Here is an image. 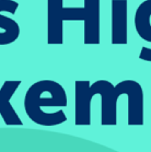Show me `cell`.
I'll return each instance as SVG.
<instances>
[{"label": "cell", "mask_w": 151, "mask_h": 152, "mask_svg": "<svg viewBox=\"0 0 151 152\" xmlns=\"http://www.w3.org/2000/svg\"><path fill=\"white\" fill-rule=\"evenodd\" d=\"M142 88L137 81L124 80L113 86L107 80L90 83L88 80L75 82V124L77 126L91 125V101L95 94L101 95V124L115 126L117 124V100L122 94L133 99L142 94Z\"/></svg>", "instance_id": "6da1fadb"}, {"label": "cell", "mask_w": 151, "mask_h": 152, "mask_svg": "<svg viewBox=\"0 0 151 152\" xmlns=\"http://www.w3.org/2000/svg\"><path fill=\"white\" fill-rule=\"evenodd\" d=\"M67 93L64 86L54 80L44 79L33 83L24 96V110L33 123L51 127L67 121L65 112L59 110L54 113L44 112L43 107L67 106Z\"/></svg>", "instance_id": "7a4b0ae2"}, {"label": "cell", "mask_w": 151, "mask_h": 152, "mask_svg": "<svg viewBox=\"0 0 151 152\" xmlns=\"http://www.w3.org/2000/svg\"><path fill=\"white\" fill-rule=\"evenodd\" d=\"M83 7L64 6V0H47V44L62 45L64 43V22L83 21Z\"/></svg>", "instance_id": "3957f363"}, {"label": "cell", "mask_w": 151, "mask_h": 152, "mask_svg": "<svg viewBox=\"0 0 151 152\" xmlns=\"http://www.w3.org/2000/svg\"><path fill=\"white\" fill-rule=\"evenodd\" d=\"M83 44H100V0H83Z\"/></svg>", "instance_id": "277c9868"}, {"label": "cell", "mask_w": 151, "mask_h": 152, "mask_svg": "<svg viewBox=\"0 0 151 152\" xmlns=\"http://www.w3.org/2000/svg\"><path fill=\"white\" fill-rule=\"evenodd\" d=\"M19 4L14 0H0V46L9 45L17 41L20 36V25L11 18L2 15L1 12H9L14 14L17 12Z\"/></svg>", "instance_id": "5b68a950"}, {"label": "cell", "mask_w": 151, "mask_h": 152, "mask_svg": "<svg viewBox=\"0 0 151 152\" xmlns=\"http://www.w3.org/2000/svg\"><path fill=\"white\" fill-rule=\"evenodd\" d=\"M135 28L138 35L144 41L151 43V0H144L135 13ZM139 58L146 61H151V48L142 47Z\"/></svg>", "instance_id": "8992f818"}, {"label": "cell", "mask_w": 151, "mask_h": 152, "mask_svg": "<svg viewBox=\"0 0 151 152\" xmlns=\"http://www.w3.org/2000/svg\"><path fill=\"white\" fill-rule=\"evenodd\" d=\"M112 44H127V0H112Z\"/></svg>", "instance_id": "52a82bcc"}]
</instances>
